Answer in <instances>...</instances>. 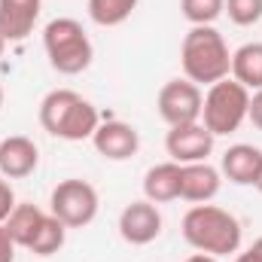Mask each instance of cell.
<instances>
[{"label": "cell", "mask_w": 262, "mask_h": 262, "mask_svg": "<svg viewBox=\"0 0 262 262\" xmlns=\"http://www.w3.org/2000/svg\"><path fill=\"white\" fill-rule=\"evenodd\" d=\"M183 241L198 250V253H210V256H232L241 250V238L244 229L238 223L235 213L216 207V204H195L186 210L183 216Z\"/></svg>", "instance_id": "obj_1"}, {"label": "cell", "mask_w": 262, "mask_h": 262, "mask_svg": "<svg viewBox=\"0 0 262 262\" xmlns=\"http://www.w3.org/2000/svg\"><path fill=\"white\" fill-rule=\"evenodd\" d=\"M40 125L58 140L79 143V140H92V134L101 125V116H98L95 104L85 101L79 92L52 89L40 101Z\"/></svg>", "instance_id": "obj_2"}, {"label": "cell", "mask_w": 262, "mask_h": 262, "mask_svg": "<svg viewBox=\"0 0 262 262\" xmlns=\"http://www.w3.org/2000/svg\"><path fill=\"white\" fill-rule=\"evenodd\" d=\"M183 76L195 85H213L232 73V52L213 25H192L180 43Z\"/></svg>", "instance_id": "obj_3"}, {"label": "cell", "mask_w": 262, "mask_h": 262, "mask_svg": "<svg viewBox=\"0 0 262 262\" xmlns=\"http://www.w3.org/2000/svg\"><path fill=\"white\" fill-rule=\"evenodd\" d=\"M43 49H46L52 70H58L64 76H76V73L89 70L92 58H95V46H92L85 28L70 15L52 18L43 28Z\"/></svg>", "instance_id": "obj_4"}, {"label": "cell", "mask_w": 262, "mask_h": 262, "mask_svg": "<svg viewBox=\"0 0 262 262\" xmlns=\"http://www.w3.org/2000/svg\"><path fill=\"white\" fill-rule=\"evenodd\" d=\"M247 107H250V92L232 76H226L207 89L201 104V125L213 137L235 134L247 119Z\"/></svg>", "instance_id": "obj_5"}, {"label": "cell", "mask_w": 262, "mask_h": 262, "mask_svg": "<svg viewBox=\"0 0 262 262\" xmlns=\"http://www.w3.org/2000/svg\"><path fill=\"white\" fill-rule=\"evenodd\" d=\"M98 207H101L98 189L89 180H79V177L61 180L49 195V213L58 216L67 229H82V226L95 223Z\"/></svg>", "instance_id": "obj_6"}, {"label": "cell", "mask_w": 262, "mask_h": 262, "mask_svg": "<svg viewBox=\"0 0 262 262\" xmlns=\"http://www.w3.org/2000/svg\"><path fill=\"white\" fill-rule=\"evenodd\" d=\"M201 104H204L201 85L189 82L186 76H183V79H168V82L159 89V98H156L159 116L168 122V128H174V125H189V122H201Z\"/></svg>", "instance_id": "obj_7"}, {"label": "cell", "mask_w": 262, "mask_h": 262, "mask_svg": "<svg viewBox=\"0 0 262 262\" xmlns=\"http://www.w3.org/2000/svg\"><path fill=\"white\" fill-rule=\"evenodd\" d=\"M119 235L131 247H146L162 235V213L152 201L140 198L125 204V210L119 213Z\"/></svg>", "instance_id": "obj_8"}, {"label": "cell", "mask_w": 262, "mask_h": 262, "mask_svg": "<svg viewBox=\"0 0 262 262\" xmlns=\"http://www.w3.org/2000/svg\"><path fill=\"white\" fill-rule=\"evenodd\" d=\"M213 134L204 128L201 122H189V125H174L168 128L165 137V149L171 156V162L177 165H192V162H207V156L213 152Z\"/></svg>", "instance_id": "obj_9"}, {"label": "cell", "mask_w": 262, "mask_h": 262, "mask_svg": "<svg viewBox=\"0 0 262 262\" xmlns=\"http://www.w3.org/2000/svg\"><path fill=\"white\" fill-rule=\"evenodd\" d=\"M92 143L98 149V156L110 159V162H125L131 156H137L140 149V134L131 122L122 119H110V122H101L98 131L92 134Z\"/></svg>", "instance_id": "obj_10"}, {"label": "cell", "mask_w": 262, "mask_h": 262, "mask_svg": "<svg viewBox=\"0 0 262 262\" xmlns=\"http://www.w3.org/2000/svg\"><path fill=\"white\" fill-rule=\"evenodd\" d=\"M40 165V149L31 137L25 134H12L0 140V174L6 180H21L31 177Z\"/></svg>", "instance_id": "obj_11"}, {"label": "cell", "mask_w": 262, "mask_h": 262, "mask_svg": "<svg viewBox=\"0 0 262 262\" xmlns=\"http://www.w3.org/2000/svg\"><path fill=\"white\" fill-rule=\"evenodd\" d=\"M262 171V149L253 143H235L223 152L220 174L235 186H256Z\"/></svg>", "instance_id": "obj_12"}, {"label": "cell", "mask_w": 262, "mask_h": 262, "mask_svg": "<svg viewBox=\"0 0 262 262\" xmlns=\"http://www.w3.org/2000/svg\"><path fill=\"white\" fill-rule=\"evenodd\" d=\"M43 0H0V37L6 43H21L37 18H40Z\"/></svg>", "instance_id": "obj_13"}, {"label": "cell", "mask_w": 262, "mask_h": 262, "mask_svg": "<svg viewBox=\"0 0 262 262\" xmlns=\"http://www.w3.org/2000/svg\"><path fill=\"white\" fill-rule=\"evenodd\" d=\"M220 186H223V174L207 162H192L180 168V198L183 201L207 204L220 195Z\"/></svg>", "instance_id": "obj_14"}, {"label": "cell", "mask_w": 262, "mask_h": 262, "mask_svg": "<svg viewBox=\"0 0 262 262\" xmlns=\"http://www.w3.org/2000/svg\"><path fill=\"white\" fill-rule=\"evenodd\" d=\"M180 168L177 162H162L152 165L143 174V195L152 204H168L174 198H180Z\"/></svg>", "instance_id": "obj_15"}, {"label": "cell", "mask_w": 262, "mask_h": 262, "mask_svg": "<svg viewBox=\"0 0 262 262\" xmlns=\"http://www.w3.org/2000/svg\"><path fill=\"white\" fill-rule=\"evenodd\" d=\"M232 79L241 82L247 92L262 89V43H244L232 52Z\"/></svg>", "instance_id": "obj_16"}, {"label": "cell", "mask_w": 262, "mask_h": 262, "mask_svg": "<svg viewBox=\"0 0 262 262\" xmlns=\"http://www.w3.org/2000/svg\"><path fill=\"white\" fill-rule=\"evenodd\" d=\"M43 216H46V210L37 207V204H31V201H21V204L12 207V213L6 216L3 226H6V232H9V238L15 241V247H25V250H28V244H31V238L37 235Z\"/></svg>", "instance_id": "obj_17"}, {"label": "cell", "mask_w": 262, "mask_h": 262, "mask_svg": "<svg viewBox=\"0 0 262 262\" xmlns=\"http://www.w3.org/2000/svg\"><path fill=\"white\" fill-rule=\"evenodd\" d=\"M64 238H67V226L58 216L46 213L43 223H40V229H37V235L31 238L28 250H31L34 256H52V253H58V250L64 247Z\"/></svg>", "instance_id": "obj_18"}, {"label": "cell", "mask_w": 262, "mask_h": 262, "mask_svg": "<svg viewBox=\"0 0 262 262\" xmlns=\"http://www.w3.org/2000/svg\"><path fill=\"white\" fill-rule=\"evenodd\" d=\"M137 9V0H89V18L101 28H119Z\"/></svg>", "instance_id": "obj_19"}, {"label": "cell", "mask_w": 262, "mask_h": 262, "mask_svg": "<svg viewBox=\"0 0 262 262\" xmlns=\"http://www.w3.org/2000/svg\"><path fill=\"white\" fill-rule=\"evenodd\" d=\"M180 12L189 25H213L226 12V0H180Z\"/></svg>", "instance_id": "obj_20"}, {"label": "cell", "mask_w": 262, "mask_h": 262, "mask_svg": "<svg viewBox=\"0 0 262 262\" xmlns=\"http://www.w3.org/2000/svg\"><path fill=\"white\" fill-rule=\"evenodd\" d=\"M226 15L238 28H250L262 18V0H226Z\"/></svg>", "instance_id": "obj_21"}, {"label": "cell", "mask_w": 262, "mask_h": 262, "mask_svg": "<svg viewBox=\"0 0 262 262\" xmlns=\"http://www.w3.org/2000/svg\"><path fill=\"white\" fill-rule=\"evenodd\" d=\"M18 201H15V192H12V186L6 183V177H0V223H6V216L12 213V207H15Z\"/></svg>", "instance_id": "obj_22"}, {"label": "cell", "mask_w": 262, "mask_h": 262, "mask_svg": "<svg viewBox=\"0 0 262 262\" xmlns=\"http://www.w3.org/2000/svg\"><path fill=\"white\" fill-rule=\"evenodd\" d=\"M247 119L253 122V128L262 131V89L250 95V107H247Z\"/></svg>", "instance_id": "obj_23"}, {"label": "cell", "mask_w": 262, "mask_h": 262, "mask_svg": "<svg viewBox=\"0 0 262 262\" xmlns=\"http://www.w3.org/2000/svg\"><path fill=\"white\" fill-rule=\"evenodd\" d=\"M0 262H15V241L9 238L3 223H0Z\"/></svg>", "instance_id": "obj_24"}, {"label": "cell", "mask_w": 262, "mask_h": 262, "mask_svg": "<svg viewBox=\"0 0 262 262\" xmlns=\"http://www.w3.org/2000/svg\"><path fill=\"white\" fill-rule=\"evenodd\" d=\"M235 262H262V238H256L244 253H238L235 256Z\"/></svg>", "instance_id": "obj_25"}, {"label": "cell", "mask_w": 262, "mask_h": 262, "mask_svg": "<svg viewBox=\"0 0 262 262\" xmlns=\"http://www.w3.org/2000/svg\"><path fill=\"white\" fill-rule=\"evenodd\" d=\"M186 262H220L216 256H210V253H195V256H189Z\"/></svg>", "instance_id": "obj_26"}, {"label": "cell", "mask_w": 262, "mask_h": 262, "mask_svg": "<svg viewBox=\"0 0 262 262\" xmlns=\"http://www.w3.org/2000/svg\"><path fill=\"white\" fill-rule=\"evenodd\" d=\"M256 189L262 192V171H259V180H256Z\"/></svg>", "instance_id": "obj_27"}, {"label": "cell", "mask_w": 262, "mask_h": 262, "mask_svg": "<svg viewBox=\"0 0 262 262\" xmlns=\"http://www.w3.org/2000/svg\"><path fill=\"white\" fill-rule=\"evenodd\" d=\"M3 46H6V40H3V37H0V55H3Z\"/></svg>", "instance_id": "obj_28"}, {"label": "cell", "mask_w": 262, "mask_h": 262, "mask_svg": "<svg viewBox=\"0 0 262 262\" xmlns=\"http://www.w3.org/2000/svg\"><path fill=\"white\" fill-rule=\"evenodd\" d=\"M0 107H3V85H0Z\"/></svg>", "instance_id": "obj_29"}]
</instances>
